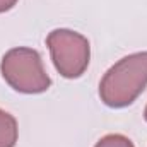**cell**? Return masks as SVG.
<instances>
[{"mask_svg": "<svg viewBox=\"0 0 147 147\" xmlns=\"http://www.w3.org/2000/svg\"><path fill=\"white\" fill-rule=\"evenodd\" d=\"M144 118H146V121H147V106H146V110H144Z\"/></svg>", "mask_w": 147, "mask_h": 147, "instance_id": "obj_7", "label": "cell"}, {"mask_svg": "<svg viewBox=\"0 0 147 147\" xmlns=\"http://www.w3.org/2000/svg\"><path fill=\"white\" fill-rule=\"evenodd\" d=\"M16 3H17V0H0V14L10 10Z\"/></svg>", "mask_w": 147, "mask_h": 147, "instance_id": "obj_6", "label": "cell"}, {"mask_svg": "<svg viewBox=\"0 0 147 147\" xmlns=\"http://www.w3.org/2000/svg\"><path fill=\"white\" fill-rule=\"evenodd\" d=\"M17 137V120L9 111L0 110V147H16Z\"/></svg>", "mask_w": 147, "mask_h": 147, "instance_id": "obj_4", "label": "cell"}, {"mask_svg": "<svg viewBox=\"0 0 147 147\" xmlns=\"http://www.w3.org/2000/svg\"><path fill=\"white\" fill-rule=\"evenodd\" d=\"M94 147H135L134 142L121 134H108L98 140Z\"/></svg>", "mask_w": 147, "mask_h": 147, "instance_id": "obj_5", "label": "cell"}, {"mask_svg": "<svg viewBox=\"0 0 147 147\" xmlns=\"http://www.w3.org/2000/svg\"><path fill=\"white\" fill-rule=\"evenodd\" d=\"M147 87V51L118 60L99 82V98L110 108L130 106Z\"/></svg>", "mask_w": 147, "mask_h": 147, "instance_id": "obj_1", "label": "cell"}, {"mask_svg": "<svg viewBox=\"0 0 147 147\" xmlns=\"http://www.w3.org/2000/svg\"><path fill=\"white\" fill-rule=\"evenodd\" d=\"M0 72L14 91L22 94H41L51 86L41 55L34 48L17 46L9 50L2 58Z\"/></svg>", "mask_w": 147, "mask_h": 147, "instance_id": "obj_2", "label": "cell"}, {"mask_svg": "<svg viewBox=\"0 0 147 147\" xmlns=\"http://www.w3.org/2000/svg\"><path fill=\"white\" fill-rule=\"evenodd\" d=\"M57 72L65 79H79L87 70L91 60V46L87 38L72 29H53L46 36Z\"/></svg>", "mask_w": 147, "mask_h": 147, "instance_id": "obj_3", "label": "cell"}]
</instances>
